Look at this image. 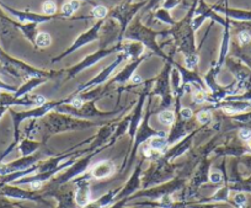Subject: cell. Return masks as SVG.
<instances>
[{"label":"cell","instance_id":"obj_1","mask_svg":"<svg viewBox=\"0 0 251 208\" xmlns=\"http://www.w3.org/2000/svg\"><path fill=\"white\" fill-rule=\"evenodd\" d=\"M115 171V166L111 164L110 161H101V163L96 164L94 169L91 170V175L96 179H102L106 176L111 175Z\"/></svg>","mask_w":251,"mask_h":208},{"label":"cell","instance_id":"obj_2","mask_svg":"<svg viewBox=\"0 0 251 208\" xmlns=\"http://www.w3.org/2000/svg\"><path fill=\"white\" fill-rule=\"evenodd\" d=\"M89 201H90V191H89L88 183L86 182L80 183L75 195L76 205L84 207V206H88Z\"/></svg>","mask_w":251,"mask_h":208},{"label":"cell","instance_id":"obj_13","mask_svg":"<svg viewBox=\"0 0 251 208\" xmlns=\"http://www.w3.org/2000/svg\"><path fill=\"white\" fill-rule=\"evenodd\" d=\"M62 11H63V14H64V15H67V16H71L72 14L74 13L73 9H72L71 4H69V3L68 4H64V5H63Z\"/></svg>","mask_w":251,"mask_h":208},{"label":"cell","instance_id":"obj_7","mask_svg":"<svg viewBox=\"0 0 251 208\" xmlns=\"http://www.w3.org/2000/svg\"><path fill=\"white\" fill-rule=\"evenodd\" d=\"M246 202H248V198H246V196L244 193H236L234 196V203H235V206L238 208H243L246 205Z\"/></svg>","mask_w":251,"mask_h":208},{"label":"cell","instance_id":"obj_16","mask_svg":"<svg viewBox=\"0 0 251 208\" xmlns=\"http://www.w3.org/2000/svg\"><path fill=\"white\" fill-rule=\"evenodd\" d=\"M72 105L74 106V107H78V108H80L81 106H83V100H81V99H74L73 101H72Z\"/></svg>","mask_w":251,"mask_h":208},{"label":"cell","instance_id":"obj_17","mask_svg":"<svg viewBox=\"0 0 251 208\" xmlns=\"http://www.w3.org/2000/svg\"><path fill=\"white\" fill-rule=\"evenodd\" d=\"M69 4H71V6H72V9H73V11H76L79 8H80V3H79L78 0H72V1Z\"/></svg>","mask_w":251,"mask_h":208},{"label":"cell","instance_id":"obj_6","mask_svg":"<svg viewBox=\"0 0 251 208\" xmlns=\"http://www.w3.org/2000/svg\"><path fill=\"white\" fill-rule=\"evenodd\" d=\"M43 13L47 14V15H53V14L57 11V5H55L53 1H46L42 5Z\"/></svg>","mask_w":251,"mask_h":208},{"label":"cell","instance_id":"obj_19","mask_svg":"<svg viewBox=\"0 0 251 208\" xmlns=\"http://www.w3.org/2000/svg\"><path fill=\"white\" fill-rule=\"evenodd\" d=\"M36 103H37V105H43L46 103V99L43 96H37L36 98Z\"/></svg>","mask_w":251,"mask_h":208},{"label":"cell","instance_id":"obj_5","mask_svg":"<svg viewBox=\"0 0 251 208\" xmlns=\"http://www.w3.org/2000/svg\"><path fill=\"white\" fill-rule=\"evenodd\" d=\"M166 141L164 137H156L154 139H151V149H155V151H161V149L165 148Z\"/></svg>","mask_w":251,"mask_h":208},{"label":"cell","instance_id":"obj_11","mask_svg":"<svg viewBox=\"0 0 251 208\" xmlns=\"http://www.w3.org/2000/svg\"><path fill=\"white\" fill-rule=\"evenodd\" d=\"M238 38H239V41H240L241 45H245V43H248L249 41L251 40V36H250V33L246 32V31H243V32L239 33Z\"/></svg>","mask_w":251,"mask_h":208},{"label":"cell","instance_id":"obj_21","mask_svg":"<svg viewBox=\"0 0 251 208\" xmlns=\"http://www.w3.org/2000/svg\"><path fill=\"white\" fill-rule=\"evenodd\" d=\"M248 144H249V147H250V148H251V139H249V141H248Z\"/></svg>","mask_w":251,"mask_h":208},{"label":"cell","instance_id":"obj_15","mask_svg":"<svg viewBox=\"0 0 251 208\" xmlns=\"http://www.w3.org/2000/svg\"><path fill=\"white\" fill-rule=\"evenodd\" d=\"M181 115H182L183 118H190L192 116V111L190 110V108H183V110L181 111Z\"/></svg>","mask_w":251,"mask_h":208},{"label":"cell","instance_id":"obj_3","mask_svg":"<svg viewBox=\"0 0 251 208\" xmlns=\"http://www.w3.org/2000/svg\"><path fill=\"white\" fill-rule=\"evenodd\" d=\"M174 120H175V117H174V113L171 111H164L159 115V121L165 126L173 125Z\"/></svg>","mask_w":251,"mask_h":208},{"label":"cell","instance_id":"obj_12","mask_svg":"<svg viewBox=\"0 0 251 208\" xmlns=\"http://www.w3.org/2000/svg\"><path fill=\"white\" fill-rule=\"evenodd\" d=\"M239 135H240L241 139H244V141H249V139H251V132L249 130H241L240 133H239Z\"/></svg>","mask_w":251,"mask_h":208},{"label":"cell","instance_id":"obj_4","mask_svg":"<svg viewBox=\"0 0 251 208\" xmlns=\"http://www.w3.org/2000/svg\"><path fill=\"white\" fill-rule=\"evenodd\" d=\"M36 43L40 47H47L50 45V36L46 32L38 33L37 37H36Z\"/></svg>","mask_w":251,"mask_h":208},{"label":"cell","instance_id":"obj_20","mask_svg":"<svg viewBox=\"0 0 251 208\" xmlns=\"http://www.w3.org/2000/svg\"><path fill=\"white\" fill-rule=\"evenodd\" d=\"M132 80H133V83H136V84L142 83V78L139 76H134L133 78H132Z\"/></svg>","mask_w":251,"mask_h":208},{"label":"cell","instance_id":"obj_8","mask_svg":"<svg viewBox=\"0 0 251 208\" xmlns=\"http://www.w3.org/2000/svg\"><path fill=\"white\" fill-rule=\"evenodd\" d=\"M93 14L95 18H99V19H102L105 18L106 15H107V9L105 8V6H96V8H94L93 10Z\"/></svg>","mask_w":251,"mask_h":208},{"label":"cell","instance_id":"obj_14","mask_svg":"<svg viewBox=\"0 0 251 208\" xmlns=\"http://www.w3.org/2000/svg\"><path fill=\"white\" fill-rule=\"evenodd\" d=\"M211 181L214 183H219L222 181V175L219 173L211 174Z\"/></svg>","mask_w":251,"mask_h":208},{"label":"cell","instance_id":"obj_10","mask_svg":"<svg viewBox=\"0 0 251 208\" xmlns=\"http://www.w3.org/2000/svg\"><path fill=\"white\" fill-rule=\"evenodd\" d=\"M197 62H199V58L196 55H190V57H187L185 59V64L188 69H192L194 67H196Z\"/></svg>","mask_w":251,"mask_h":208},{"label":"cell","instance_id":"obj_9","mask_svg":"<svg viewBox=\"0 0 251 208\" xmlns=\"http://www.w3.org/2000/svg\"><path fill=\"white\" fill-rule=\"evenodd\" d=\"M197 120H199L200 123L204 125V123L211 121V113L208 111H201L200 113H197Z\"/></svg>","mask_w":251,"mask_h":208},{"label":"cell","instance_id":"obj_18","mask_svg":"<svg viewBox=\"0 0 251 208\" xmlns=\"http://www.w3.org/2000/svg\"><path fill=\"white\" fill-rule=\"evenodd\" d=\"M195 101H196L197 104L203 103V101H204V95H203V94H202V93L196 94V95H195Z\"/></svg>","mask_w":251,"mask_h":208}]
</instances>
